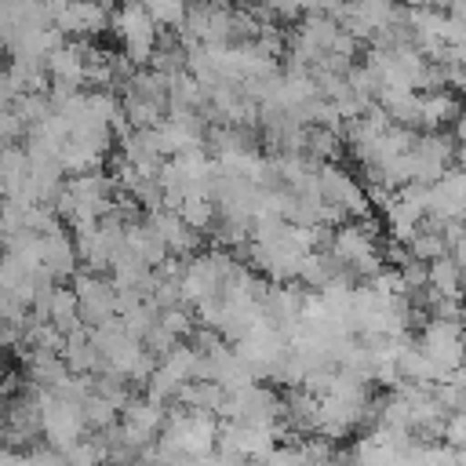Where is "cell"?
Returning <instances> with one entry per match:
<instances>
[{
	"label": "cell",
	"mask_w": 466,
	"mask_h": 466,
	"mask_svg": "<svg viewBox=\"0 0 466 466\" xmlns=\"http://www.w3.org/2000/svg\"><path fill=\"white\" fill-rule=\"evenodd\" d=\"M415 342H419V350L441 368V382L451 379L459 368H466V324L426 320Z\"/></svg>",
	"instance_id": "obj_2"
},
{
	"label": "cell",
	"mask_w": 466,
	"mask_h": 466,
	"mask_svg": "<svg viewBox=\"0 0 466 466\" xmlns=\"http://www.w3.org/2000/svg\"><path fill=\"white\" fill-rule=\"evenodd\" d=\"M397 371H400L404 382H415V386H437V382H441V368L419 350L415 339H404V342H400Z\"/></svg>",
	"instance_id": "obj_9"
},
{
	"label": "cell",
	"mask_w": 466,
	"mask_h": 466,
	"mask_svg": "<svg viewBox=\"0 0 466 466\" xmlns=\"http://www.w3.org/2000/svg\"><path fill=\"white\" fill-rule=\"evenodd\" d=\"M400 4H404L408 11H415V7H437L441 0H400Z\"/></svg>",
	"instance_id": "obj_24"
},
{
	"label": "cell",
	"mask_w": 466,
	"mask_h": 466,
	"mask_svg": "<svg viewBox=\"0 0 466 466\" xmlns=\"http://www.w3.org/2000/svg\"><path fill=\"white\" fill-rule=\"evenodd\" d=\"M408 248H411V255H415L419 262H437V258L451 255V251H448V240H444V233H441V226H433V222H422Z\"/></svg>",
	"instance_id": "obj_14"
},
{
	"label": "cell",
	"mask_w": 466,
	"mask_h": 466,
	"mask_svg": "<svg viewBox=\"0 0 466 466\" xmlns=\"http://www.w3.org/2000/svg\"><path fill=\"white\" fill-rule=\"evenodd\" d=\"M102 153H95V149H87V146H80V142H66V149H62V167H66V175H91V171H102Z\"/></svg>",
	"instance_id": "obj_15"
},
{
	"label": "cell",
	"mask_w": 466,
	"mask_h": 466,
	"mask_svg": "<svg viewBox=\"0 0 466 466\" xmlns=\"http://www.w3.org/2000/svg\"><path fill=\"white\" fill-rule=\"evenodd\" d=\"M379 106L390 113V120L397 127H411L422 131V95L411 87H382L379 91Z\"/></svg>",
	"instance_id": "obj_7"
},
{
	"label": "cell",
	"mask_w": 466,
	"mask_h": 466,
	"mask_svg": "<svg viewBox=\"0 0 466 466\" xmlns=\"http://www.w3.org/2000/svg\"><path fill=\"white\" fill-rule=\"evenodd\" d=\"M441 441L451 444V448H466V411H451V415H448Z\"/></svg>",
	"instance_id": "obj_21"
},
{
	"label": "cell",
	"mask_w": 466,
	"mask_h": 466,
	"mask_svg": "<svg viewBox=\"0 0 466 466\" xmlns=\"http://www.w3.org/2000/svg\"><path fill=\"white\" fill-rule=\"evenodd\" d=\"M113 33L120 40V51L138 66L146 69L157 55V44H160V25L153 22V15L146 11V4L138 0H124L116 11H113Z\"/></svg>",
	"instance_id": "obj_1"
},
{
	"label": "cell",
	"mask_w": 466,
	"mask_h": 466,
	"mask_svg": "<svg viewBox=\"0 0 466 466\" xmlns=\"http://www.w3.org/2000/svg\"><path fill=\"white\" fill-rule=\"evenodd\" d=\"M84 419H87V430H91V433H102V430H109L113 422H120V408H116L113 400H106L102 393H91V397L84 400Z\"/></svg>",
	"instance_id": "obj_17"
},
{
	"label": "cell",
	"mask_w": 466,
	"mask_h": 466,
	"mask_svg": "<svg viewBox=\"0 0 466 466\" xmlns=\"http://www.w3.org/2000/svg\"><path fill=\"white\" fill-rule=\"evenodd\" d=\"M178 215L186 218V226H193L197 233H208L218 218V204L211 197H186V204L178 208Z\"/></svg>",
	"instance_id": "obj_16"
},
{
	"label": "cell",
	"mask_w": 466,
	"mask_h": 466,
	"mask_svg": "<svg viewBox=\"0 0 466 466\" xmlns=\"http://www.w3.org/2000/svg\"><path fill=\"white\" fill-rule=\"evenodd\" d=\"M44 269L58 284H66V280H73L80 273V251H76L73 233H66V226L44 237Z\"/></svg>",
	"instance_id": "obj_6"
},
{
	"label": "cell",
	"mask_w": 466,
	"mask_h": 466,
	"mask_svg": "<svg viewBox=\"0 0 466 466\" xmlns=\"http://www.w3.org/2000/svg\"><path fill=\"white\" fill-rule=\"evenodd\" d=\"M339 33H342V25H339L331 15H302V22H299V29H295V36H299L302 44H309L317 55H328V51L335 47Z\"/></svg>",
	"instance_id": "obj_11"
},
{
	"label": "cell",
	"mask_w": 466,
	"mask_h": 466,
	"mask_svg": "<svg viewBox=\"0 0 466 466\" xmlns=\"http://www.w3.org/2000/svg\"><path fill=\"white\" fill-rule=\"evenodd\" d=\"M138 466H157V462H146V459H142V462H138Z\"/></svg>",
	"instance_id": "obj_26"
},
{
	"label": "cell",
	"mask_w": 466,
	"mask_h": 466,
	"mask_svg": "<svg viewBox=\"0 0 466 466\" xmlns=\"http://www.w3.org/2000/svg\"><path fill=\"white\" fill-rule=\"evenodd\" d=\"M66 364L73 375H98L106 371V360H102V350L91 342V328L80 324L73 335H66V350H62Z\"/></svg>",
	"instance_id": "obj_8"
},
{
	"label": "cell",
	"mask_w": 466,
	"mask_h": 466,
	"mask_svg": "<svg viewBox=\"0 0 466 466\" xmlns=\"http://www.w3.org/2000/svg\"><path fill=\"white\" fill-rule=\"evenodd\" d=\"M120 157L127 164H135L142 175H160L164 167V149H160V138H157V127H135L127 138H120Z\"/></svg>",
	"instance_id": "obj_5"
},
{
	"label": "cell",
	"mask_w": 466,
	"mask_h": 466,
	"mask_svg": "<svg viewBox=\"0 0 466 466\" xmlns=\"http://www.w3.org/2000/svg\"><path fill=\"white\" fill-rule=\"evenodd\" d=\"M0 466H33L25 451H15V448H4V462Z\"/></svg>",
	"instance_id": "obj_22"
},
{
	"label": "cell",
	"mask_w": 466,
	"mask_h": 466,
	"mask_svg": "<svg viewBox=\"0 0 466 466\" xmlns=\"http://www.w3.org/2000/svg\"><path fill=\"white\" fill-rule=\"evenodd\" d=\"M262 4L269 7L273 22H302V15H306L302 0H262Z\"/></svg>",
	"instance_id": "obj_20"
},
{
	"label": "cell",
	"mask_w": 466,
	"mask_h": 466,
	"mask_svg": "<svg viewBox=\"0 0 466 466\" xmlns=\"http://www.w3.org/2000/svg\"><path fill=\"white\" fill-rule=\"evenodd\" d=\"M44 4H47V7H51V11H55V15H58V11H62V7H66V4H69V0H44Z\"/></svg>",
	"instance_id": "obj_25"
},
{
	"label": "cell",
	"mask_w": 466,
	"mask_h": 466,
	"mask_svg": "<svg viewBox=\"0 0 466 466\" xmlns=\"http://www.w3.org/2000/svg\"><path fill=\"white\" fill-rule=\"evenodd\" d=\"M66 459H69V466H106V444L98 433H91L76 448H69Z\"/></svg>",
	"instance_id": "obj_18"
},
{
	"label": "cell",
	"mask_w": 466,
	"mask_h": 466,
	"mask_svg": "<svg viewBox=\"0 0 466 466\" xmlns=\"http://www.w3.org/2000/svg\"><path fill=\"white\" fill-rule=\"evenodd\" d=\"M226 400H229V393H226L218 382H211V379H204V382H186L182 393H178V404H182V408H189V411H211V415H218V411L226 408Z\"/></svg>",
	"instance_id": "obj_13"
},
{
	"label": "cell",
	"mask_w": 466,
	"mask_h": 466,
	"mask_svg": "<svg viewBox=\"0 0 466 466\" xmlns=\"http://www.w3.org/2000/svg\"><path fill=\"white\" fill-rule=\"evenodd\" d=\"M430 288L444 299H466V269L455 262V255L430 262Z\"/></svg>",
	"instance_id": "obj_12"
},
{
	"label": "cell",
	"mask_w": 466,
	"mask_h": 466,
	"mask_svg": "<svg viewBox=\"0 0 466 466\" xmlns=\"http://www.w3.org/2000/svg\"><path fill=\"white\" fill-rule=\"evenodd\" d=\"M451 135L459 138V146H466V113H462V116L455 120V127H451Z\"/></svg>",
	"instance_id": "obj_23"
},
{
	"label": "cell",
	"mask_w": 466,
	"mask_h": 466,
	"mask_svg": "<svg viewBox=\"0 0 466 466\" xmlns=\"http://www.w3.org/2000/svg\"><path fill=\"white\" fill-rule=\"evenodd\" d=\"M462 113L466 109H462L459 95H451L448 87L422 95V131H444V124H455Z\"/></svg>",
	"instance_id": "obj_10"
},
{
	"label": "cell",
	"mask_w": 466,
	"mask_h": 466,
	"mask_svg": "<svg viewBox=\"0 0 466 466\" xmlns=\"http://www.w3.org/2000/svg\"><path fill=\"white\" fill-rule=\"evenodd\" d=\"M164 422H167V408H160V404L149 400L146 393H142V397L135 393V397L124 404V411H120V430H124L127 444H135L138 451H146L149 444L160 441Z\"/></svg>",
	"instance_id": "obj_3"
},
{
	"label": "cell",
	"mask_w": 466,
	"mask_h": 466,
	"mask_svg": "<svg viewBox=\"0 0 466 466\" xmlns=\"http://www.w3.org/2000/svg\"><path fill=\"white\" fill-rule=\"evenodd\" d=\"M197 313L189 306H171V309H160V328H167L175 339H186L197 331Z\"/></svg>",
	"instance_id": "obj_19"
},
{
	"label": "cell",
	"mask_w": 466,
	"mask_h": 466,
	"mask_svg": "<svg viewBox=\"0 0 466 466\" xmlns=\"http://www.w3.org/2000/svg\"><path fill=\"white\" fill-rule=\"evenodd\" d=\"M73 288L80 295V320L87 328H98V324L116 317V284H113V277H98V273L80 269L73 277Z\"/></svg>",
	"instance_id": "obj_4"
}]
</instances>
